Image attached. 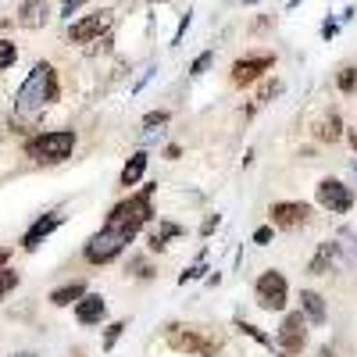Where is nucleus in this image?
<instances>
[{"mask_svg":"<svg viewBox=\"0 0 357 357\" xmlns=\"http://www.w3.org/2000/svg\"><path fill=\"white\" fill-rule=\"evenodd\" d=\"M57 97H61V86H57V72L47 61H36L33 72L25 75V82L15 93V114L18 118H36L43 114V107H50Z\"/></svg>","mask_w":357,"mask_h":357,"instance_id":"1","label":"nucleus"},{"mask_svg":"<svg viewBox=\"0 0 357 357\" xmlns=\"http://www.w3.org/2000/svg\"><path fill=\"white\" fill-rule=\"evenodd\" d=\"M154 193H158V183L143 186L139 193H132V197H129V200H122V204H114L104 225H114V229H129V232H139L146 222L154 218V204H151V200H154Z\"/></svg>","mask_w":357,"mask_h":357,"instance_id":"2","label":"nucleus"},{"mask_svg":"<svg viewBox=\"0 0 357 357\" xmlns=\"http://www.w3.org/2000/svg\"><path fill=\"white\" fill-rule=\"evenodd\" d=\"M75 132L72 129H50V132H40L25 143V154L33 158L36 165H61L65 158H72L75 151Z\"/></svg>","mask_w":357,"mask_h":357,"instance_id":"3","label":"nucleus"},{"mask_svg":"<svg viewBox=\"0 0 357 357\" xmlns=\"http://www.w3.org/2000/svg\"><path fill=\"white\" fill-rule=\"evenodd\" d=\"M132 240H136V232H129V229H114V225H104L100 232H93V236L86 240L82 257H86L89 264H107V261H114L118 254H122Z\"/></svg>","mask_w":357,"mask_h":357,"instance_id":"4","label":"nucleus"},{"mask_svg":"<svg viewBox=\"0 0 357 357\" xmlns=\"http://www.w3.org/2000/svg\"><path fill=\"white\" fill-rule=\"evenodd\" d=\"M168 347L178 350V354H186V357H215L218 354V340L211 336H204L200 329H183V325H168V333H165Z\"/></svg>","mask_w":357,"mask_h":357,"instance_id":"5","label":"nucleus"},{"mask_svg":"<svg viewBox=\"0 0 357 357\" xmlns=\"http://www.w3.org/2000/svg\"><path fill=\"white\" fill-rule=\"evenodd\" d=\"M254 296H257V307L261 311H282L286 301H289V286H286V275L268 268V272L254 282Z\"/></svg>","mask_w":357,"mask_h":357,"instance_id":"6","label":"nucleus"},{"mask_svg":"<svg viewBox=\"0 0 357 357\" xmlns=\"http://www.w3.org/2000/svg\"><path fill=\"white\" fill-rule=\"evenodd\" d=\"M314 200H318L321 211H329V215H350L357 197L347 183H340V178H321L318 190H314Z\"/></svg>","mask_w":357,"mask_h":357,"instance_id":"7","label":"nucleus"},{"mask_svg":"<svg viewBox=\"0 0 357 357\" xmlns=\"http://www.w3.org/2000/svg\"><path fill=\"white\" fill-rule=\"evenodd\" d=\"M307 318H304V311H289L286 318H282V325H279V336H275V347L282 350V354H301L304 347H307Z\"/></svg>","mask_w":357,"mask_h":357,"instance_id":"8","label":"nucleus"},{"mask_svg":"<svg viewBox=\"0 0 357 357\" xmlns=\"http://www.w3.org/2000/svg\"><path fill=\"white\" fill-rule=\"evenodd\" d=\"M111 22H114V15H111V11H93V15H86V18H79V22H72V25H68V40H72V43L100 40V36H107V33H111Z\"/></svg>","mask_w":357,"mask_h":357,"instance_id":"9","label":"nucleus"},{"mask_svg":"<svg viewBox=\"0 0 357 357\" xmlns=\"http://www.w3.org/2000/svg\"><path fill=\"white\" fill-rule=\"evenodd\" d=\"M268 218H272L275 229H301L311 222V204L304 200H279L268 207Z\"/></svg>","mask_w":357,"mask_h":357,"instance_id":"10","label":"nucleus"},{"mask_svg":"<svg viewBox=\"0 0 357 357\" xmlns=\"http://www.w3.org/2000/svg\"><path fill=\"white\" fill-rule=\"evenodd\" d=\"M275 68V54H250V57H240V61H232V82L236 86H250L257 82L264 72Z\"/></svg>","mask_w":357,"mask_h":357,"instance_id":"11","label":"nucleus"},{"mask_svg":"<svg viewBox=\"0 0 357 357\" xmlns=\"http://www.w3.org/2000/svg\"><path fill=\"white\" fill-rule=\"evenodd\" d=\"M61 222H65V215L61 211H47L43 218H36L33 225L25 229V236H22V250H36L47 236L54 232V229H61Z\"/></svg>","mask_w":357,"mask_h":357,"instance_id":"12","label":"nucleus"},{"mask_svg":"<svg viewBox=\"0 0 357 357\" xmlns=\"http://www.w3.org/2000/svg\"><path fill=\"white\" fill-rule=\"evenodd\" d=\"M104 314H107V304H104L100 293H86L82 301L75 304V321L79 325H100Z\"/></svg>","mask_w":357,"mask_h":357,"instance_id":"13","label":"nucleus"},{"mask_svg":"<svg viewBox=\"0 0 357 357\" xmlns=\"http://www.w3.org/2000/svg\"><path fill=\"white\" fill-rule=\"evenodd\" d=\"M47 22H50L47 0H22V8H18V25L22 29H43Z\"/></svg>","mask_w":357,"mask_h":357,"instance_id":"14","label":"nucleus"},{"mask_svg":"<svg viewBox=\"0 0 357 357\" xmlns=\"http://www.w3.org/2000/svg\"><path fill=\"white\" fill-rule=\"evenodd\" d=\"M301 311L311 325H325L329 321V307H325V296L314 289H301Z\"/></svg>","mask_w":357,"mask_h":357,"instance_id":"15","label":"nucleus"},{"mask_svg":"<svg viewBox=\"0 0 357 357\" xmlns=\"http://www.w3.org/2000/svg\"><path fill=\"white\" fill-rule=\"evenodd\" d=\"M333 261H340V250H336V243H318V250H314V257H311V264H307V272L311 275H325L333 268Z\"/></svg>","mask_w":357,"mask_h":357,"instance_id":"16","label":"nucleus"},{"mask_svg":"<svg viewBox=\"0 0 357 357\" xmlns=\"http://www.w3.org/2000/svg\"><path fill=\"white\" fill-rule=\"evenodd\" d=\"M146 161H151V154H143V151H136L129 161H126V168H122V175H118V183H122L126 190L129 186H136L139 178H143V172H146Z\"/></svg>","mask_w":357,"mask_h":357,"instance_id":"17","label":"nucleus"},{"mask_svg":"<svg viewBox=\"0 0 357 357\" xmlns=\"http://www.w3.org/2000/svg\"><path fill=\"white\" fill-rule=\"evenodd\" d=\"M175 236H183V225H175V222H161V225L151 232L146 247H151L154 254H165V250H168V240H175Z\"/></svg>","mask_w":357,"mask_h":357,"instance_id":"18","label":"nucleus"},{"mask_svg":"<svg viewBox=\"0 0 357 357\" xmlns=\"http://www.w3.org/2000/svg\"><path fill=\"white\" fill-rule=\"evenodd\" d=\"M86 296V282H68V286H57L50 293V304L54 307H68V304H79Z\"/></svg>","mask_w":357,"mask_h":357,"instance_id":"19","label":"nucleus"},{"mask_svg":"<svg viewBox=\"0 0 357 357\" xmlns=\"http://www.w3.org/2000/svg\"><path fill=\"white\" fill-rule=\"evenodd\" d=\"M318 136H321L325 143H336V139L343 136V122H340V114H336V111H329V118H325V122H321Z\"/></svg>","mask_w":357,"mask_h":357,"instance_id":"20","label":"nucleus"},{"mask_svg":"<svg viewBox=\"0 0 357 357\" xmlns=\"http://www.w3.org/2000/svg\"><path fill=\"white\" fill-rule=\"evenodd\" d=\"M336 86H340V93H357V65H343L340 75H336Z\"/></svg>","mask_w":357,"mask_h":357,"instance_id":"21","label":"nucleus"},{"mask_svg":"<svg viewBox=\"0 0 357 357\" xmlns=\"http://www.w3.org/2000/svg\"><path fill=\"white\" fill-rule=\"evenodd\" d=\"M236 329H240L243 336H250L254 343H261V347H268V350H272V336H264V333L257 329V325H250V321H236Z\"/></svg>","mask_w":357,"mask_h":357,"instance_id":"22","label":"nucleus"},{"mask_svg":"<svg viewBox=\"0 0 357 357\" xmlns=\"http://www.w3.org/2000/svg\"><path fill=\"white\" fill-rule=\"evenodd\" d=\"M18 282H22V275L15 272V268H4V272H0V301H4L8 293H15Z\"/></svg>","mask_w":357,"mask_h":357,"instance_id":"23","label":"nucleus"},{"mask_svg":"<svg viewBox=\"0 0 357 357\" xmlns=\"http://www.w3.org/2000/svg\"><path fill=\"white\" fill-rule=\"evenodd\" d=\"M126 329H129V321H114V325H107V333H104V343H100V347L111 354V350H114V343L122 340V333H126Z\"/></svg>","mask_w":357,"mask_h":357,"instance_id":"24","label":"nucleus"},{"mask_svg":"<svg viewBox=\"0 0 357 357\" xmlns=\"http://www.w3.org/2000/svg\"><path fill=\"white\" fill-rule=\"evenodd\" d=\"M15 61H18V47H15L11 40H0V72L11 68Z\"/></svg>","mask_w":357,"mask_h":357,"instance_id":"25","label":"nucleus"},{"mask_svg":"<svg viewBox=\"0 0 357 357\" xmlns=\"http://www.w3.org/2000/svg\"><path fill=\"white\" fill-rule=\"evenodd\" d=\"M211 61H215V50H204V54L197 57V61L190 65V75H204L207 68H211Z\"/></svg>","mask_w":357,"mask_h":357,"instance_id":"26","label":"nucleus"},{"mask_svg":"<svg viewBox=\"0 0 357 357\" xmlns=\"http://www.w3.org/2000/svg\"><path fill=\"white\" fill-rule=\"evenodd\" d=\"M275 93H282V82H279V79H272V82H264V86L257 89V104H264V100H272Z\"/></svg>","mask_w":357,"mask_h":357,"instance_id":"27","label":"nucleus"},{"mask_svg":"<svg viewBox=\"0 0 357 357\" xmlns=\"http://www.w3.org/2000/svg\"><path fill=\"white\" fill-rule=\"evenodd\" d=\"M168 118H172L168 111H151V114L143 118V126H146V129H154V126H168Z\"/></svg>","mask_w":357,"mask_h":357,"instance_id":"28","label":"nucleus"},{"mask_svg":"<svg viewBox=\"0 0 357 357\" xmlns=\"http://www.w3.org/2000/svg\"><path fill=\"white\" fill-rule=\"evenodd\" d=\"M272 236H275V225H261V229L254 232V243H257V247H268V243H272Z\"/></svg>","mask_w":357,"mask_h":357,"instance_id":"29","label":"nucleus"},{"mask_svg":"<svg viewBox=\"0 0 357 357\" xmlns=\"http://www.w3.org/2000/svg\"><path fill=\"white\" fill-rule=\"evenodd\" d=\"M200 275H204V257H200V261H197L193 268H186V272H183V275H178V282H183V286H186V282H193V279H200Z\"/></svg>","mask_w":357,"mask_h":357,"instance_id":"30","label":"nucleus"},{"mask_svg":"<svg viewBox=\"0 0 357 357\" xmlns=\"http://www.w3.org/2000/svg\"><path fill=\"white\" fill-rule=\"evenodd\" d=\"M82 4H86V0H61V15H65V18H72Z\"/></svg>","mask_w":357,"mask_h":357,"instance_id":"31","label":"nucleus"},{"mask_svg":"<svg viewBox=\"0 0 357 357\" xmlns=\"http://www.w3.org/2000/svg\"><path fill=\"white\" fill-rule=\"evenodd\" d=\"M218 225H222V218H218V215H211V218H204V225H200V236H211V232H215Z\"/></svg>","mask_w":357,"mask_h":357,"instance_id":"32","label":"nucleus"},{"mask_svg":"<svg viewBox=\"0 0 357 357\" xmlns=\"http://www.w3.org/2000/svg\"><path fill=\"white\" fill-rule=\"evenodd\" d=\"M165 158H168V161H178V158H183V146H178V143H168V146H165Z\"/></svg>","mask_w":357,"mask_h":357,"instance_id":"33","label":"nucleus"},{"mask_svg":"<svg viewBox=\"0 0 357 357\" xmlns=\"http://www.w3.org/2000/svg\"><path fill=\"white\" fill-rule=\"evenodd\" d=\"M336 29H340L336 22H325V25H321V36H325V40H333V36H336Z\"/></svg>","mask_w":357,"mask_h":357,"instance_id":"34","label":"nucleus"},{"mask_svg":"<svg viewBox=\"0 0 357 357\" xmlns=\"http://www.w3.org/2000/svg\"><path fill=\"white\" fill-rule=\"evenodd\" d=\"M8 261H11V250H0V272L8 268Z\"/></svg>","mask_w":357,"mask_h":357,"instance_id":"35","label":"nucleus"},{"mask_svg":"<svg viewBox=\"0 0 357 357\" xmlns=\"http://www.w3.org/2000/svg\"><path fill=\"white\" fill-rule=\"evenodd\" d=\"M347 139H350V146H354V154H357V129H350V132H347Z\"/></svg>","mask_w":357,"mask_h":357,"instance_id":"36","label":"nucleus"},{"mask_svg":"<svg viewBox=\"0 0 357 357\" xmlns=\"http://www.w3.org/2000/svg\"><path fill=\"white\" fill-rule=\"evenodd\" d=\"M18 357H36V354H18Z\"/></svg>","mask_w":357,"mask_h":357,"instance_id":"37","label":"nucleus"},{"mask_svg":"<svg viewBox=\"0 0 357 357\" xmlns=\"http://www.w3.org/2000/svg\"><path fill=\"white\" fill-rule=\"evenodd\" d=\"M282 357H296V354H282Z\"/></svg>","mask_w":357,"mask_h":357,"instance_id":"38","label":"nucleus"},{"mask_svg":"<svg viewBox=\"0 0 357 357\" xmlns=\"http://www.w3.org/2000/svg\"><path fill=\"white\" fill-rule=\"evenodd\" d=\"M354 172H357V158H354Z\"/></svg>","mask_w":357,"mask_h":357,"instance_id":"39","label":"nucleus"},{"mask_svg":"<svg viewBox=\"0 0 357 357\" xmlns=\"http://www.w3.org/2000/svg\"><path fill=\"white\" fill-rule=\"evenodd\" d=\"M243 4H254V0H243Z\"/></svg>","mask_w":357,"mask_h":357,"instance_id":"40","label":"nucleus"}]
</instances>
